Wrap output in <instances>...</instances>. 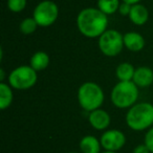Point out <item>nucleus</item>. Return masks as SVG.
Listing matches in <instances>:
<instances>
[{"label":"nucleus","instance_id":"4","mask_svg":"<svg viewBox=\"0 0 153 153\" xmlns=\"http://www.w3.org/2000/svg\"><path fill=\"white\" fill-rule=\"evenodd\" d=\"M140 91L132 81H119L110 94V100L117 108L129 109L137 103Z\"/></svg>","mask_w":153,"mask_h":153},{"label":"nucleus","instance_id":"14","mask_svg":"<svg viewBox=\"0 0 153 153\" xmlns=\"http://www.w3.org/2000/svg\"><path fill=\"white\" fill-rule=\"evenodd\" d=\"M49 63H51V58H49L48 53L42 51L35 53L30 60V65L36 71H42V70L46 69Z\"/></svg>","mask_w":153,"mask_h":153},{"label":"nucleus","instance_id":"10","mask_svg":"<svg viewBox=\"0 0 153 153\" xmlns=\"http://www.w3.org/2000/svg\"><path fill=\"white\" fill-rule=\"evenodd\" d=\"M132 82L138 88H147L153 83V70L148 66H138L135 68Z\"/></svg>","mask_w":153,"mask_h":153},{"label":"nucleus","instance_id":"21","mask_svg":"<svg viewBox=\"0 0 153 153\" xmlns=\"http://www.w3.org/2000/svg\"><path fill=\"white\" fill-rule=\"evenodd\" d=\"M131 7H132V5L129 4V3L121 2L120 7H119V13L121 14L122 16H129L130 11H131Z\"/></svg>","mask_w":153,"mask_h":153},{"label":"nucleus","instance_id":"11","mask_svg":"<svg viewBox=\"0 0 153 153\" xmlns=\"http://www.w3.org/2000/svg\"><path fill=\"white\" fill-rule=\"evenodd\" d=\"M124 45L130 51L138 53L145 47V39L137 32H128L124 34Z\"/></svg>","mask_w":153,"mask_h":153},{"label":"nucleus","instance_id":"6","mask_svg":"<svg viewBox=\"0 0 153 153\" xmlns=\"http://www.w3.org/2000/svg\"><path fill=\"white\" fill-rule=\"evenodd\" d=\"M98 39L99 49L106 57H115L120 55L125 47L124 35L117 30H107Z\"/></svg>","mask_w":153,"mask_h":153},{"label":"nucleus","instance_id":"18","mask_svg":"<svg viewBox=\"0 0 153 153\" xmlns=\"http://www.w3.org/2000/svg\"><path fill=\"white\" fill-rule=\"evenodd\" d=\"M38 26V23L34 19V17H27L21 21L19 25V30L23 35H32L36 32Z\"/></svg>","mask_w":153,"mask_h":153},{"label":"nucleus","instance_id":"12","mask_svg":"<svg viewBox=\"0 0 153 153\" xmlns=\"http://www.w3.org/2000/svg\"><path fill=\"white\" fill-rule=\"evenodd\" d=\"M128 17H129L130 21L135 25H144L149 19V11L145 5L140 4V3H136V4L132 5Z\"/></svg>","mask_w":153,"mask_h":153},{"label":"nucleus","instance_id":"7","mask_svg":"<svg viewBox=\"0 0 153 153\" xmlns=\"http://www.w3.org/2000/svg\"><path fill=\"white\" fill-rule=\"evenodd\" d=\"M33 17L39 26L48 27L59 18V7L51 0H42L35 7Z\"/></svg>","mask_w":153,"mask_h":153},{"label":"nucleus","instance_id":"20","mask_svg":"<svg viewBox=\"0 0 153 153\" xmlns=\"http://www.w3.org/2000/svg\"><path fill=\"white\" fill-rule=\"evenodd\" d=\"M144 143L149 148L151 153H153V127H151L149 130H147V133L145 134Z\"/></svg>","mask_w":153,"mask_h":153},{"label":"nucleus","instance_id":"19","mask_svg":"<svg viewBox=\"0 0 153 153\" xmlns=\"http://www.w3.org/2000/svg\"><path fill=\"white\" fill-rule=\"evenodd\" d=\"M27 4V0H7V7L12 13H21Z\"/></svg>","mask_w":153,"mask_h":153},{"label":"nucleus","instance_id":"2","mask_svg":"<svg viewBox=\"0 0 153 153\" xmlns=\"http://www.w3.org/2000/svg\"><path fill=\"white\" fill-rule=\"evenodd\" d=\"M126 124L133 131H144L153 127V105L148 102H138L128 109Z\"/></svg>","mask_w":153,"mask_h":153},{"label":"nucleus","instance_id":"17","mask_svg":"<svg viewBox=\"0 0 153 153\" xmlns=\"http://www.w3.org/2000/svg\"><path fill=\"white\" fill-rule=\"evenodd\" d=\"M120 4H121V0H98L97 7L108 16L119 12Z\"/></svg>","mask_w":153,"mask_h":153},{"label":"nucleus","instance_id":"26","mask_svg":"<svg viewBox=\"0 0 153 153\" xmlns=\"http://www.w3.org/2000/svg\"><path fill=\"white\" fill-rule=\"evenodd\" d=\"M67 153H78V152H67Z\"/></svg>","mask_w":153,"mask_h":153},{"label":"nucleus","instance_id":"22","mask_svg":"<svg viewBox=\"0 0 153 153\" xmlns=\"http://www.w3.org/2000/svg\"><path fill=\"white\" fill-rule=\"evenodd\" d=\"M132 153H151V152H150V150H149L148 147L146 146V144L144 143V144L137 145V146L133 149Z\"/></svg>","mask_w":153,"mask_h":153},{"label":"nucleus","instance_id":"23","mask_svg":"<svg viewBox=\"0 0 153 153\" xmlns=\"http://www.w3.org/2000/svg\"><path fill=\"white\" fill-rule=\"evenodd\" d=\"M122 2H126V3H129V4L133 5V4H136V3H140L142 0H121Z\"/></svg>","mask_w":153,"mask_h":153},{"label":"nucleus","instance_id":"5","mask_svg":"<svg viewBox=\"0 0 153 153\" xmlns=\"http://www.w3.org/2000/svg\"><path fill=\"white\" fill-rule=\"evenodd\" d=\"M37 72L30 65L18 66L10 72L9 84L13 89L27 90L36 85L38 80Z\"/></svg>","mask_w":153,"mask_h":153},{"label":"nucleus","instance_id":"13","mask_svg":"<svg viewBox=\"0 0 153 153\" xmlns=\"http://www.w3.org/2000/svg\"><path fill=\"white\" fill-rule=\"evenodd\" d=\"M81 153H101L102 145L99 138L94 135H85L79 143Z\"/></svg>","mask_w":153,"mask_h":153},{"label":"nucleus","instance_id":"1","mask_svg":"<svg viewBox=\"0 0 153 153\" xmlns=\"http://www.w3.org/2000/svg\"><path fill=\"white\" fill-rule=\"evenodd\" d=\"M76 27L84 37L99 38L108 28V16L98 7H85L76 16Z\"/></svg>","mask_w":153,"mask_h":153},{"label":"nucleus","instance_id":"16","mask_svg":"<svg viewBox=\"0 0 153 153\" xmlns=\"http://www.w3.org/2000/svg\"><path fill=\"white\" fill-rule=\"evenodd\" d=\"M134 71H135V68L131 63L123 62L117 66L115 76L119 79V81H132Z\"/></svg>","mask_w":153,"mask_h":153},{"label":"nucleus","instance_id":"15","mask_svg":"<svg viewBox=\"0 0 153 153\" xmlns=\"http://www.w3.org/2000/svg\"><path fill=\"white\" fill-rule=\"evenodd\" d=\"M14 100L13 88L10 84L0 82V109L5 110L12 105Z\"/></svg>","mask_w":153,"mask_h":153},{"label":"nucleus","instance_id":"9","mask_svg":"<svg viewBox=\"0 0 153 153\" xmlns=\"http://www.w3.org/2000/svg\"><path fill=\"white\" fill-rule=\"evenodd\" d=\"M88 122L94 129L98 131H105L109 128L111 123L110 114L102 108L88 112Z\"/></svg>","mask_w":153,"mask_h":153},{"label":"nucleus","instance_id":"8","mask_svg":"<svg viewBox=\"0 0 153 153\" xmlns=\"http://www.w3.org/2000/svg\"><path fill=\"white\" fill-rule=\"evenodd\" d=\"M102 148L106 151H120L126 144V135L117 129H107L103 132L100 138Z\"/></svg>","mask_w":153,"mask_h":153},{"label":"nucleus","instance_id":"24","mask_svg":"<svg viewBox=\"0 0 153 153\" xmlns=\"http://www.w3.org/2000/svg\"><path fill=\"white\" fill-rule=\"evenodd\" d=\"M4 79H5L4 70H3V68H0V82H4Z\"/></svg>","mask_w":153,"mask_h":153},{"label":"nucleus","instance_id":"3","mask_svg":"<svg viewBox=\"0 0 153 153\" xmlns=\"http://www.w3.org/2000/svg\"><path fill=\"white\" fill-rule=\"evenodd\" d=\"M76 98L83 110L91 112L101 108L105 100V94L99 84L88 81L80 85Z\"/></svg>","mask_w":153,"mask_h":153},{"label":"nucleus","instance_id":"25","mask_svg":"<svg viewBox=\"0 0 153 153\" xmlns=\"http://www.w3.org/2000/svg\"><path fill=\"white\" fill-rule=\"evenodd\" d=\"M101 153H117V152H113V151H106V150H104L103 152H101Z\"/></svg>","mask_w":153,"mask_h":153}]
</instances>
